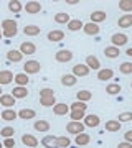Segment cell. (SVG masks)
<instances>
[{"instance_id": "1", "label": "cell", "mask_w": 132, "mask_h": 148, "mask_svg": "<svg viewBox=\"0 0 132 148\" xmlns=\"http://www.w3.org/2000/svg\"><path fill=\"white\" fill-rule=\"evenodd\" d=\"M17 35V21L15 20H3L2 21V36L12 38Z\"/></svg>"}, {"instance_id": "2", "label": "cell", "mask_w": 132, "mask_h": 148, "mask_svg": "<svg viewBox=\"0 0 132 148\" xmlns=\"http://www.w3.org/2000/svg\"><path fill=\"white\" fill-rule=\"evenodd\" d=\"M66 130H68V133H71V135H79V133H83V130H84V123L83 122H69L68 125H66Z\"/></svg>"}, {"instance_id": "3", "label": "cell", "mask_w": 132, "mask_h": 148, "mask_svg": "<svg viewBox=\"0 0 132 148\" xmlns=\"http://www.w3.org/2000/svg\"><path fill=\"white\" fill-rule=\"evenodd\" d=\"M40 69H41V64L38 63V61H26L23 64L25 74H37V73H40Z\"/></svg>"}, {"instance_id": "4", "label": "cell", "mask_w": 132, "mask_h": 148, "mask_svg": "<svg viewBox=\"0 0 132 148\" xmlns=\"http://www.w3.org/2000/svg\"><path fill=\"white\" fill-rule=\"evenodd\" d=\"M129 41V38H127V35H124V33H114L111 36V43H112V46H124L126 43Z\"/></svg>"}, {"instance_id": "5", "label": "cell", "mask_w": 132, "mask_h": 148, "mask_svg": "<svg viewBox=\"0 0 132 148\" xmlns=\"http://www.w3.org/2000/svg\"><path fill=\"white\" fill-rule=\"evenodd\" d=\"M88 74H89V68L86 64H74V68H73L74 77H86Z\"/></svg>"}, {"instance_id": "6", "label": "cell", "mask_w": 132, "mask_h": 148, "mask_svg": "<svg viewBox=\"0 0 132 148\" xmlns=\"http://www.w3.org/2000/svg\"><path fill=\"white\" fill-rule=\"evenodd\" d=\"M55 59L58 63H68V61L73 59V53L69 49H59L58 53H56V56H55Z\"/></svg>"}, {"instance_id": "7", "label": "cell", "mask_w": 132, "mask_h": 148, "mask_svg": "<svg viewBox=\"0 0 132 148\" xmlns=\"http://www.w3.org/2000/svg\"><path fill=\"white\" fill-rule=\"evenodd\" d=\"M15 101L17 99L12 94H2L0 95V104L3 107H7V109H12V107L15 106Z\"/></svg>"}, {"instance_id": "8", "label": "cell", "mask_w": 132, "mask_h": 148, "mask_svg": "<svg viewBox=\"0 0 132 148\" xmlns=\"http://www.w3.org/2000/svg\"><path fill=\"white\" fill-rule=\"evenodd\" d=\"M35 51H37V46H35V43H32V41L21 43V46H20V53H21V54H26V56H30V54H33Z\"/></svg>"}, {"instance_id": "9", "label": "cell", "mask_w": 132, "mask_h": 148, "mask_svg": "<svg viewBox=\"0 0 132 148\" xmlns=\"http://www.w3.org/2000/svg\"><path fill=\"white\" fill-rule=\"evenodd\" d=\"M12 81H13V73H12V71H8V69L0 71V86L10 84Z\"/></svg>"}, {"instance_id": "10", "label": "cell", "mask_w": 132, "mask_h": 148, "mask_svg": "<svg viewBox=\"0 0 132 148\" xmlns=\"http://www.w3.org/2000/svg\"><path fill=\"white\" fill-rule=\"evenodd\" d=\"M25 10H26V13H40L41 12V3L40 2H26V5H25Z\"/></svg>"}, {"instance_id": "11", "label": "cell", "mask_w": 132, "mask_h": 148, "mask_svg": "<svg viewBox=\"0 0 132 148\" xmlns=\"http://www.w3.org/2000/svg\"><path fill=\"white\" fill-rule=\"evenodd\" d=\"M21 143H23V145H26V147H30V148L38 147V140L33 137V135H30V133H25V135H21Z\"/></svg>"}, {"instance_id": "12", "label": "cell", "mask_w": 132, "mask_h": 148, "mask_svg": "<svg viewBox=\"0 0 132 148\" xmlns=\"http://www.w3.org/2000/svg\"><path fill=\"white\" fill-rule=\"evenodd\" d=\"M63 38H64L63 30H51V32L48 33V40L51 43H58V41H61Z\"/></svg>"}, {"instance_id": "13", "label": "cell", "mask_w": 132, "mask_h": 148, "mask_svg": "<svg viewBox=\"0 0 132 148\" xmlns=\"http://www.w3.org/2000/svg\"><path fill=\"white\" fill-rule=\"evenodd\" d=\"M83 30H84L86 35H89V36H96V35H99V30L101 28L96 25V23H86L84 27H83Z\"/></svg>"}, {"instance_id": "14", "label": "cell", "mask_w": 132, "mask_h": 148, "mask_svg": "<svg viewBox=\"0 0 132 148\" xmlns=\"http://www.w3.org/2000/svg\"><path fill=\"white\" fill-rule=\"evenodd\" d=\"M40 104L43 107H53L56 104V95H40Z\"/></svg>"}, {"instance_id": "15", "label": "cell", "mask_w": 132, "mask_h": 148, "mask_svg": "<svg viewBox=\"0 0 132 148\" xmlns=\"http://www.w3.org/2000/svg\"><path fill=\"white\" fill-rule=\"evenodd\" d=\"M106 18H107V15H106V12L102 10H96L91 13V23H101V21H106Z\"/></svg>"}, {"instance_id": "16", "label": "cell", "mask_w": 132, "mask_h": 148, "mask_svg": "<svg viewBox=\"0 0 132 148\" xmlns=\"http://www.w3.org/2000/svg\"><path fill=\"white\" fill-rule=\"evenodd\" d=\"M117 25H119V28H129V27H132V15H131V13H126V15L119 16Z\"/></svg>"}, {"instance_id": "17", "label": "cell", "mask_w": 132, "mask_h": 148, "mask_svg": "<svg viewBox=\"0 0 132 148\" xmlns=\"http://www.w3.org/2000/svg\"><path fill=\"white\" fill-rule=\"evenodd\" d=\"M83 122H84V127H97L99 125V117L94 115V114H91V115H86L84 119H83Z\"/></svg>"}, {"instance_id": "18", "label": "cell", "mask_w": 132, "mask_h": 148, "mask_svg": "<svg viewBox=\"0 0 132 148\" xmlns=\"http://www.w3.org/2000/svg\"><path fill=\"white\" fill-rule=\"evenodd\" d=\"M41 145H43L45 148H58V143H56V137H53V135H46V137H43Z\"/></svg>"}, {"instance_id": "19", "label": "cell", "mask_w": 132, "mask_h": 148, "mask_svg": "<svg viewBox=\"0 0 132 148\" xmlns=\"http://www.w3.org/2000/svg\"><path fill=\"white\" fill-rule=\"evenodd\" d=\"M114 77V71L112 69H99L97 71V79L99 81H109Z\"/></svg>"}, {"instance_id": "20", "label": "cell", "mask_w": 132, "mask_h": 148, "mask_svg": "<svg viewBox=\"0 0 132 148\" xmlns=\"http://www.w3.org/2000/svg\"><path fill=\"white\" fill-rule=\"evenodd\" d=\"M91 142V137L88 135V133H79V135H76V138H74V143L78 145V147H84V145H88V143Z\"/></svg>"}, {"instance_id": "21", "label": "cell", "mask_w": 132, "mask_h": 148, "mask_svg": "<svg viewBox=\"0 0 132 148\" xmlns=\"http://www.w3.org/2000/svg\"><path fill=\"white\" fill-rule=\"evenodd\" d=\"M0 117H2L5 122H13L18 115H17V112L13 110V109H5V110L0 114Z\"/></svg>"}, {"instance_id": "22", "label": "cell", "mask_w": 132, "mask_h": 148, "mask_svg": "<svg viewBox=\"0 0 132 148\" xmlns=\"http://www.w3.org/2000/svg\"><path fill=\"white\" fill-rule=\"evenodd\" d=\"M86 66H88L89 69H97V71H99L101 63H99V59L96 58V56H93V54H91V56H88V58H86Z\"/></svg>"}, {"instance_id": "23", "label": "cell", "mask_w": 132, "mask_h": 148, "mask_svg": "<svg viewBox=\"0 0 132 148\" xmlns=\"http://www.w3.org/2000/svg\"><path fill=\"white\" fill-rule=\"evenodd\" d=\"M53 112H55L56 115H66L69 112V107L66 106V104H58V102H56V104L53 106Z\"/></svg>"}, {"instance_id": "24", "label": "cell", "mask_w": 132, "mask_h": 148, "mask_svg": "<svg viewBox=\"0 0 132 148\" xmlns=\"http://www.w3.org/2000/svg\"><path fill=\"white\" fill-rule=\"evenodd\" d=\"M21 58H23V54L20 51H15V49H10L8 53H7V59L12 61V63H20Z\"/></svg>"}, {"instance_id": "25", "label": "cell", "mask_w": 132, "mask_h": 148, "mask_svg": "<svg viewBox=\"0 0 132 148\" xmlns=\"http://www.w3.org/2000/svg\"><path fill=\"white\" fill-rule=\"evenodd\" d=\"M76 81H78V77H74L73 74H64L61 77V84L66 86V87H73L76 84Z\"/></svg>"}, {"instance_id": "26", "label": "cell", "mask_w": 132, "mask_h": 148, "mask_svg": "<svg viewBox=\"0 0 132 148\" xmlns=\"http://www.w3.org/2000/svg\"><path fill=\"white\" fill-rule=\"evenodd\" d=\"M35 115H37V112L33 110V109H21V110L18 112V117H20V119H23V120L35 119Z\"/></svg>"}, {"instance_id": "27", "label": "cell", "mask_w": 132, "mask_h": 148, "mask_svg": "<svg viewBox=\"0 0 132 148\" xmlns=\"http://www.w3.org/2000/svg\"><path fill=\"white\" fill-rule=\"evenodd\" d=\"M119 54H121V51H119V48H116V46H107L104 49V56L106 58L114 59V58H117Z\"/></svg>"}, {"instance_id": "28", "label": "cell", "mask_w": 132, "mask_h": 148, "mask_svg": "<svg viewBox=\"0 0 132 148\" xmlns=\"http://www.w3.org/2000/svg\"><path fill=\"white\" fill-rule=\"evenodd\" d=\"M106 130L107 132H119L121 130V122L119 120H107L106 122Z\"/></svg>"}, {"instance_id": "29", "label": "cell", "mask_w": 132, "mask_h": 148, "mask_svg": "<svg viewBox=\"0 0 132 148\" xmlns=\"http://www.w3.org/2000/svg\"><path fill=\"white\" fill-rule=\"evenodd\" d=\"M106 92L109 95H117L119 92H121V86H119V82H111V84L106 86Z\"/></svg>"}, {"instance_id": "30", "label": "cell", "mask_w": 132, "mask_h": 148, "mask_svg": "<svg viewBox=\"0 0 132 148\" xmlns=\"http://www.w3.org/2000/svg\"><path fill=\"white\" fill-rule=\"evenodd\" d=\"M12 95L15 97V99H25L26 95H28V90H26V87H15V89L12 90Z\"/></svg>"}, {"instance_id": "31", "label": "cell", "mask_w": 132, "mask_h": 148, "mask_svg": "<svg viewBox=\"0 0 132 148\" xmlns=\"http://www.w3.org/2000/svg\"><path fill=\"white\" fill-rule=\"evenodd\" d=\"M13 81H15L17 84L20 86V87H25L30 81H28V74H25V73H21V74H17L15 77H13Z\"/></svg>"}, {"instance_id": "32", "label": "cell", "mask_w": 132, "mask_h": 148, "mask_svg": "<svg viewBox=\"0 0 132 148\" xmlns=\"http://www.w3.org/2000/svg\"><path fill=\"white\" fill-rule=\"evenodd\" d=\"M23 33L28 35V36H37V35H40V27H37V25H26L23 28Z\"/></svg>"}, {"instance_id": "33", "label": "cell", "mask_w": 132, "mask_h": 148, "mask_svg": "<svg viewBox=\"0 0 132 148\" xmlns=\"http://www.w3.org/2000/svg\"><path fill=\"white\" fill-rule=\"evenodd\" d=\"M33 127H35V130H38V132H48V130H50V122L38 120V122L33 123Z\"/></svg>"}, {"instance_id": "34", "label": "cell", "mask_w": 132, "mask_h": 148, "mask_svg": "<svg viewBox=\"0 0 132 148\" xmlns=\"http://www.w3.org/2000/svg\"><path fill=\"white\" fill-rule=\"evenodd\" d=\"M84 27V23L79 20H69V23H68V30L69 32H78V30H81V28Z\"/></svg>"}, {"instance_id": "35", "label": "cell", "mask_w": 132, "mask_h": 148, "mask_svg": "<svg viewBox=\"0 0 132 148\" xmlns=\"http://www.w3.org/2000/svg\"><path fill=\"white\" fill-rule=\"evenodd\" d=\"M55 21L59 23V25H64V23L68 25V23H69V15H68V13H64V12H59V13L55 15Z\"/></svg>"}, {"instance_id": "36", "label": "cell", "mask_w": 132, "mask_h": 148, "mask_svg": "<svg viewBox=\"0 0 132 148\" xmlns=\"http://www.w3.org/2000/svg\"><path fill=\"white\" fill-rule=\"evenodd\" d=\"M21 8H23V5H21V2H18V0H12V2H8V10L13 12V13H20Z\"/></svg>"}, {"instance_id": "37", "label": "cell", "mask_w": 132, "mask_h": 148, "mask_svg": "<svg viewBox=\"0 0 132 148\" xmlns=\"http://www.w3.org/2000/svg\"><path fill=\"white\" fill-rule=\"evenodd\" d=\"M76 97H78L79 102H88L93 99V94H91L89 90H79L78 94H76Z\"/></svg>"}, {"instance_id": "38", "label": "cell", "mask_w": 132, "mask_h": 148, "mask_svg": "<svg viewBox=\"0 0 132 148\" xmlns=\"http://www.w3.org/2000/svg\"><path fill=\"white\" fill-rule=\"evenodd\" d=\"M84 117V110H71V120L73 122H81Z\"/></svg>"}, {"instance_id": "39", "label": "cell", "mask_w": 132, "mask_h": 148, "mask_svg": "<svg viewBox=\"0 0 132 148\" xmlns=\"http://www.w3.org/2000/svg\"><path fill=\"white\" fill-rule=\"evenodd\" d=\"M0 135L3 138H12L13 135H15V130H13V127H3L2 130H0Z\"/></svg>"}, {"instance_id": "40", "label": "cell", "mask_w": 132, "mask_h": 148, "mask_svg": "<svg viewBox=\"0 0 132 148\" xmlns=\"http://www.w3.org/2000/svg\"><path fill=\"white\" fill-rule=\"evenodd\" d=\"M119 8L122 12H132V0H121L119 2Z\"/></svg>"}, {"instance_id": "41", "label": "cell", "mask_w": 132, "mask_h": 148, "mask_svg": "<svg viewBox=\"0 0 132 148\" xmlns=\"http://www.w3.org/2000/svg\"><path fill=\"white\" fill-rule=\"evenodd\" d=\"M56 143H58V148H68L71 145L68 137H56Z\"/></svg>"}, {"instance_id": "42", "label": "cell", "mask_w": 132, "mask_h": 148, "mask_svg": "<svg viewBox=\"0 0 132 148\" xmlns=\"http://www.w3.org/2000/svg\"><path fill=\"white\" fill-rule=\"evenodd\" d=\"M119 71H121L122 74H132V63H129V61L122 63L121 66H119Z\"/></svg>"}, {"instance_id": "43", "label": "cell", "mask_w": 132, "mask_h": 148, "mask_svg": "<svg viewBox=\"0 0 132 148\" xmlns=\"http://www.w3.org/2000/svg\"><path fill=\"white\" fill-rule=\"evenodd\" d=\"M71 110H86L88 107H86V102H79V101H76V102H73L71 104V107H69Z\"/></svg>"}, {"instance_id": "44", "label": "cell", "mask_w": 132, "mask_h": 148, "mask_svg": "<svg viewBox=\"0 0 132 148\" xmlns=\"http://www.w3.org/2000/svg\"><path fill=\"white\" fill-rule=\"evenodd\" d=\"M119 122H129L132 120V112H122V114H119V119H117Z\"/></svg>"}, {"instance_id": "45", "label": "cell", "mask_w": 132, "mask_h": 148, "mask_svg": "<svg viewBox=\"0 0 132 148\" xmlns=\"http://www.w3.org/2000/svg\"><path fill=\"white\" fill-rule=\"evenodd\" d=\"M7 148H15V140L13 138H5V142H3Z\"/></svg>"}, {"instance_id": "46", "label": "cell", "mask_w": 132, "mask_h": 148, "mask_svg": "<svg viewBox=\"0 0 132 148\" xmlns=\"http://www.w3.org/2000/svg\"><path fill=\"white\" fill-rule=\"evenodd\" d=\"M53 94H55V90L50 89V87H45V89L40 90V95H53Z\"/></svg>"}, {"instance_id": "47", "label": "cell", "mask_w": 132, "mask_h": 148, "mask_svg": "<svg viewBox=\"0 0 132 148\" xmlns=\"http://www.w3.org/2000/svg\"><path fill=\"white\" fill-rule=\"evenodd\" d=\"M124 138H126V142L132 143V130H127L126 135H124Z\"/></svg>"}, {"instance_id": "48", "label": "cell", "mask_w": 132, "mask_h": 148, "mask_svg": "<svg viewBox=\"0 0 132 148\" xmlns=\"http://www.w3.org/2000/svg\"><path fill=\"white\" fill-rule=\"evenodd\" d=\"M117 148H132V143H129V142H122V143H119V145H117Z\"/></svg>"}, {"instance_id": "49", "label": "cell", "mask_w": 132, "mask_h": 148, "mask_svg": "<svg viewBox=\"0 0 132 148\" xmlns=\"http://www.w3.org/2000/svg\"><path fill=\"white\" fill-rule=\"evenodd\" d=\"M66 3L68 5H76V3H79L78 0H66Z\"/></svg>"}, {"instance_id": "50", "label": "cell", "mask_w": 132, "mask_h": 148, "mask_svg": "<svg viewBox=\"0 0 132 148\" xmlns=\"http://www.w3.org/2000/svg\"><path fill=\"white\" fill-rule=\"evenodd\" d=\"M126 54H127V56H132V48H129V49H127Z\"/></svg>"}, {"instance_id": "51", "label": "cell", "mask_w": 132, "mask_h": 148, "mask_svg": "<svg viewBox=\"0 0 132 148\" xmlns=\"http://www.w3.org/2000/svg\"><path fill=\"white\" fill-rule=\"evenodd\" d=\"M0 95H2V87H0Z\"/></svg>"}, {"instance_id": "52", "label": "cell", "mask_w": 132, "mask_h": 148, "mask_svg": "<svg viewBox=\"0 0 132 148\" xmlns=\"http://www.w3.org/2000/svg\"><path fill=\"white\" fill-rule=\"evenodd\" d=\"M2 147H3V145H2V143H0V148H2Z\"/></svg>"}, {"instance_id": "53", "label": "cell", "mask_w": 132, "mask_h": 148, "mask_svg": "<svg viewBox=\"0 0 132 148\" xmlns=\"http://www.w3.org/2000/svg\"><path fill=\"white\" fill-rule=\"evenodd\" d=\"M0 38H2V32H0Z\"/></svg>"}, {"instance_id": "54", "label": "cell", "mask_w": 132, "mask_h": 148, "mask_svg": "<svg viewBox=\"0 0 132 148\" xmlns=\"http://www.w3.org/2000/svg\"><path fill=\"white\" fill-rule=\"evenodd\" d=\"M131 89H132V82H131Z\"/></svg>"}]
</instances>
